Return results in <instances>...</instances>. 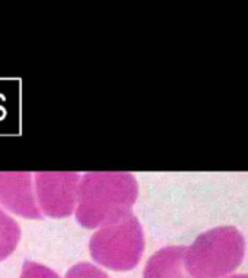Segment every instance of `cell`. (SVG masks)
I'll use <instances>...</instances> for the list:
<instances>
[{"label":"cell","instance_id":"6da1fadb","mask_svg":"<svg viewBox=\"0 0 248 278\" xmlns=\"http://www.w3.org/2000/svg\"><path fill=\"white\" fill-rule=\"evenodd\" d=\"M19 239L16 223L0 212V261L10 255Z\"/></svg>","mask_w":248,"mask_h":278},{"label":"cell","instance_id":"7a4b0ae2","mask_svg":"<svg viewBox=\"0 0 248 278\" xmlns=\"http://www.w3.org/2000/svg\"><path fill=\"white\" fill-rule=\"evenodd\" d=\"M21 278H60L54 271L50 268L35 264V262H26L23 267Z\"/></svg>","mask_w":248,"mask_h":278},{"label":"cell","instance_id":"3957f363","mask_svg":"<svg viewBox=\"0 0 248 278\" xmlns=\"http://www.w3.org/2000/svg\"><path fill=\"white\" fill-rule=\"evenodd\" d=\"M65 278H106V276H103L96 268H93L87 264H82V265H76L73 270H70Z\"/></svg>","mask_w":248,"mask_h":278}]
</instances>
